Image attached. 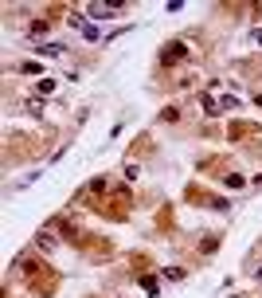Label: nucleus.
I'll return each instance as SVG.
<instances>
[{
	"label": "nucleus",
	"mask_w": 262,
	"mask_h": 298,
	"mask_svg": "<svg viewBox=\"0 0 262 298\" xmlns=\"http://www.w3.org/2000/svg\"><path fill=\"white\" fill-rule=\"evenodd\" d=\"M90 16H94V20H106V16H114V8H106V4H90Z\"/></svg>",
	"instance_id": "f257e3e1"
}]
</instances>
